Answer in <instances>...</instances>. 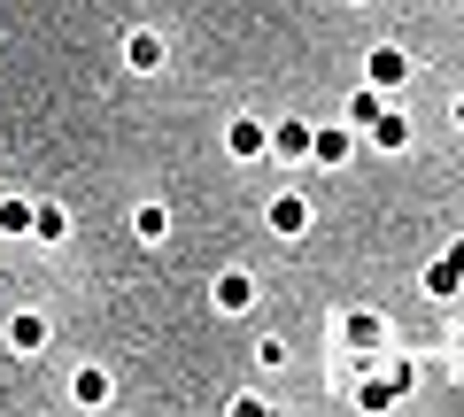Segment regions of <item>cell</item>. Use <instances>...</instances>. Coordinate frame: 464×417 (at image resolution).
Instances as JSON below:
<instances>
[{
	"label": "cell",
	"mask_w": 464,
	"mask_h": 417,
	"mask_svg": "<svg viewBox=\"0 0 464 417\" xmlns=\"http://www.w3.org/2000/svg\"><path fill=\"white\" fill-rule=\"evenodd\" d=\"M364 78L380 85V93H395V85H411V54H402L395 39H380V47H372V62H364Z\"/></svg>",
	"instance_id": "6da1fadb"
},
{
	"label": "cell",
	"mask_w": 464,
	"mask_h": 417,
	"mask_svg": "<svg viewBox=\"0 0 464 417\" xmlns=\"http://www.w3.org/2000/svg\"><path fill=\"white\" fill-rule=\"evenodd\" d=\"M209 301L225 309V317H248V309H256V279H248V270H217Z\"/></svg>",
	"instance_id": "7a4b0ae2"
},
{
	"label": "cell",
	"mask_w": 464,
	"mask_h": 417,
	"mask_svg": "<svg viewBox=\"0 0 464 417\" xmlns=\"http://www.w3.org/2000/svg\"><path fill=\"white\" fill-rule=\"evenodd\" d=\"M271 232H279V240H302V232H310V201H302V194H279V201H271Z\"/></svg>",
	"instance_id": "3957f363"
},
{
	"label": "cell",
	"mask_w": 464,
	"mask_h": 417,
	"mask_svg": "<svg viewBox=\"0 0 464 417\" xmlns=\"http://www.w3.org/2000/svg\"><path fill=\"white\" fill-rule=\"evenodd\" d=\"M124 62H132L140 78H148V70H163V62H170V47H163V32H132V39H124Z\"/></svg>",
	"instance_id": "277c9868"
},
{
	"label": "cell",
	"mask_w": 464,
	"mask_h": 417,
	"mask_svg": "<svg viewBox=\"0 0 464 417\" xmlns=\"http://www.w3.org/2000/svg\"><path fill=\"white\" fill-rule=\"evenodd\" d=\"M225 147L240 155V163H256V155L271 147V132H264V124H256V117H232V132H225Z\"/></svg>",
	"instance_id": "5b68a950"
},
{
	"label": "cell",
	"mask_w": 464,
	"mask_h": 417,
	"mask_svg": "<svg viewBox=\"0 0 464 417\" xmlns=\"http://www.w3.org/2000/svg\"><path fill=\"white\" fill-rule=\"evenodd\" d=\"M8 348H16V355H39V348H47V317H39V309L8 317Z\"/></svg>",
	"instance_id": "8992f818"
},
{
	"label": "cell",
	"mask_w": 464,
	"mask_h": 417,
	"mask_svg": "<svg viewBox=\"0 0 464 417\" xmlns=\"http://www.w3.org/2000/svg\"><path fill=\"white\" fill-rule=\"evenodd\" d=\"M163 232H170L163 201H148V209H132V240H140V248H163Z\"/></svg>",
	"instance_id": "52a82bcc"
},
{
	"label": "cell",
	"mask_w": 464,
	"mask_h": 417,
	"mask_svg": "<svg viewBox=\"0 0 464 417\" xmlns=\"http://www.w3.org/2000/svg\"><path fill=\"white\" fill-rule=\"evenodd\" d=\"M364 132L380 139V147H411V117H395V109H380V117H372Z\"/></svg>",
	"instance_id": "ba28073f"
},
{
	"label": "cell",
	"mask_w": 464,
	"mask_h": 417,
	"mask_svg": "<svg viewBox=\"0 0 464 417\" xmlns=\"http://www.w3.org/2000/svg\"><path fill=\"white\" fill-rule=\"evenodd\" d=\"M271 147H279L286 163H302V155H310V124H295V117H286L279 132H271Z\"/></svg>",
	"instance_id": "9c48e42d"
},
{
	"label": "cell",
	"mask_w": 464,
	"mask_h": 417,
	"mask_svg": "<svg viewBox=\"0 0 464 417\" xmlns=\"http://www.w3.org/2000/svg\"><path fill=\"white\" fill-rule=\"evenodd\" d=\"M32 232H39V240H47V248H54V240L70 232V217H63V209H54V201H32Z\"/></svg>",
	"instance_id": "30bf717a"
},
{
	"label": "cell",
	"mask_w": 464,
	"mask_h": 417,
	"mask_svg": "<svg viewBox=\"0 0 464 417\" xmlns=\"http://www.w3.org/2000/svg\"><path fill=\"white\" fill-rule=\"evenodd\" d=\"M310 163H348V132H310Z\"/></svg>",
	"instance_id": "8fae6325"
},
{
	"label": "cell",
	"mask_w": 464,
	"mask_h": 417,
	"mask_svg": "<svg viewBox=\"0 0 464 417\" xmlns=\"http://www.w3.org/2000/svg\"><path fill=\"white\" fill-rule=\"evenodd\" d=\"M426 286H433V294H441V301H449V294H457V286H464V270H457V263H449V255H441V263H433V270H426Z\"/></svg>",
	"instance_id": "7c38bea8"
},
{
	"label": "cell",
	"mask_w": 464,
	"mask_h": 417,
	"mask_svg": "<svg viewBox=\"0 0 464 417\" xmlns=\"http://www.w3.org/2000/svg\"><path fill=\"white\" fill-rule=\"evenodd\" d=\"M380 109H387V93H380V85H364V93L348 100V117H356V124H372V117H380Z\"/></svg>",
	"instance_id": "4fadbf2b"
},
{
	"label": "cell",
	"mask_w": 464,
	"mask_h": 417,
	"mask_svg": "<svg viewBox=\"0 0 464 417\" xmlns=\"http://www.w3.org/2000/svg\"><path fill=\"white\" fill-rule=\"evenodd\" d=\"M0 232H32V201H0Z\"/></svg>",
	"instance_id": "5bb4252c"
},
{
	"label": "cell",
	"mask_w": 464,
	"mask_h": 417,
	"mask_svg": "<svg viewBox=\"0 0 464 417\" xmlns=\"http://www.w3.org/2000/svg\"><path fill=\"white\" fill-rule=\"evenodd\" d=\"M78 402H109V371H78Z\"/></svg>",
	"instance_id": "9a60e30c"
},
{
	"label": "cell",
	"mask_w": 464,
	"mask_h": 417,
	"mask_svg": "<svg viewBox=\"0 0 464 417\" xmlns=\"http://www.w3.org/2000/svg\"><path fill=\"white\" fill-rule=\"evenodd\" d=\"M449 263H457V270H464V240H457V248H449Z\"/></svg>",
	"instance_id": "2e32d148"
},
{
	"label": "cell",
	"mask_w": 464,
	"mask_h": 417,
	"mask_svg": "<svg viewBox=\"0 0 464 417\" xmlns=\"http://www.w3.org/2000/svg\"><path fill=\"white\" fill-rule=\"evenodd\" d=\"M449 117H457V132H464V93H457V109H449Z\"/></svg>",
	"instance_id": "e0dca14e"
}]
</instances>
